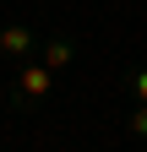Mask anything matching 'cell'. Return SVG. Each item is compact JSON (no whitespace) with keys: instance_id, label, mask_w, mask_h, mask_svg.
<instances>
[{"instance_id":"obj_1","label":"cell","mask_w":147,"mask_h":152,"mask_svg":"<svg viewBox=\"0 0 147 152\" xmlns=\"http://www.w3.org/2000/svg\"><path fill=\"white\" fill-rule=\"evenodd\" d=\"M49 92H54V71L38 60V54L16 60V71H11V103H16V109H33V103H44Z\"/></svg>"},{"instance_id":"obj_2","label":"cell","mask_w":147,"mask_h":152,"mask_svg":"<svg viewBox=\"0 0 147 152\" xmlns=\"http://www.w3.org/2000/svg\"><path fill=\"white\" fill-rule=\"evenodd\" d=\"M0 54H6V60H27V54H38V33L22 27V22H6V27H0Z\"/></svg>"},{"instance_id":"obj_3","label":"cell","mask_w":147,"mask_h":152,"mask_svg":"<svg viewBox=\"0 0 147 152\" xmlns=\"http://www.w3.org/2000/svg\"><path fill=\"white\" fill-rule=\"evenodd\" d=\"M38 60H44L49 71H71V60H76V38H71V33H49V38H38Z\"/></svg>"},{"instance_id":"obj_4","label":"cell","mask_w":147,"mask_h":152,"mask_svg":"<svg viewBox=\"0 0 147 152\" xmlns=\"http://www.w3.org/2000/svg\"><path fill=\"white\" fill-rule=\"evenodd\" d=\"M120 87H125V92H131V98H136V103H147V65H131V71H125V76H120Z\"/></svg>"},{"instance_id":"obj_5","label":"cell","mask_w":147,"mask_h":152,"mask_svg":"<svg viewBox=\"0 0 147 152\" xmlns=\"http://www.w3.org/2000/svg\"><path fill=\"white\" fill-rule=\"evenodd\" d=\"M125 130H131L136 141H147V103H136L131 114H125Z\"/></svg>"}]
</instances>
